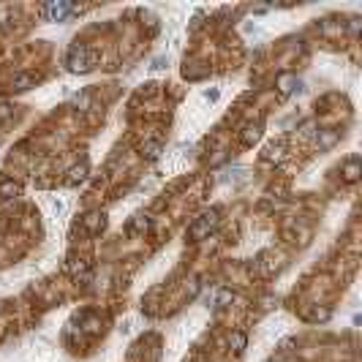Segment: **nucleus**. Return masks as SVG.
Segmentation results:
<instances>
[{
	"label": "nucleus",
	"mask_w": 362,
	"mask_h": 362,
	"mask_svg": "<svg viewBox=\"0 0 362 362\" xmlns=\"http://www.w3.org/2000/svg\"><path fill=\"white\" fill-rule=\"evenodd\" d=\"M204 218H207V221H202L199 226H193V229H191L193 237H204V234H207V231L215 226V218H213V215H204Z\"/></svg>",
	"instance_id": "1"
},
{
	"label": "nucleus",
	"mask_w": 362,
	"mask_h": 362,
	"mask_svg": "<svg viewBox=\"0 0 362 362\" xmlns=\"http://www.w3.org/2000/svg\"><path fill=\"white\" fill-rule=\"evenodd\" d=\"M46 11H49V17H52V19H63L68 11H71V6H66V3H60V6H57V3H55V6H49Z\"/></svg>",
	"instance_id": "2"
},
{
	"label": "nucleus",
	"mask_w": 362,
	"mask_h": 362,
	"mask_svg": "<svg viewBox=\"0 0 362 362\" xmlns=\"http://www.w3.org/2000/svg\"><path fill=\"white\" fill-rule=\"evenodd\" d=\"M71 68H77V71H85V55H82V49H74L71 52Z\"/></svg>",
	"instance_id": "3"
},
{
	"label": "nucleus",
	"mask_w": 362,
	"mask_h": 362,
	"mask_svg": "<svg viewBox=\"0 0 362 362\" xmlns=\"http://www.w3.org/2000/svg\"><path fill=\"white\" fill-rule=\"evenodd\" d=\"M229 343L234 346V351H242V346H245V338H242V335H231Z\"/></svg>",
	"instance_id": "4"
}]
</instances>
